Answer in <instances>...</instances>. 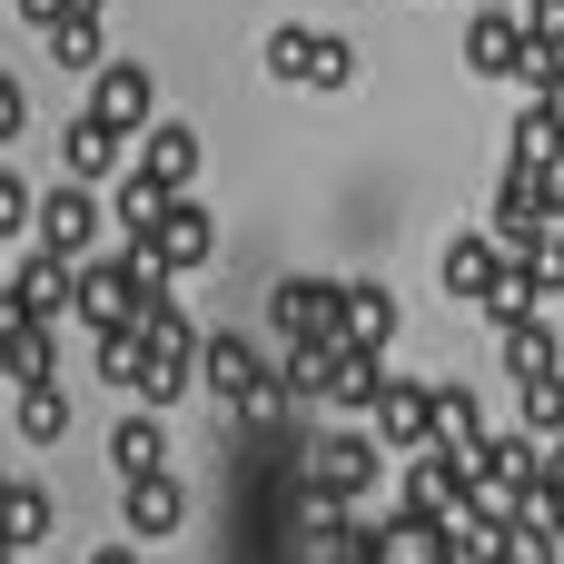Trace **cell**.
I'll list each match as a JSON object with an SVG mask.
<instances>
[{
    "mask_svg": "<svg viewBox=\"0 0 564 564\" xmlns=\"http://www.w3.org/2000/svg\"><path fill=\"white\" fill-rule=\"evenodd\" d=\"M0 248H10V238H0Z\"/></svg>",
    "mask_w": 564,
    "mask_h": 564,
    "instance_id": "60d3db41",
    "label": "cell"
},
{
    "mask_svg": "<svg viewBox=\"0 0 564 564\" xmlns=\"http://www.w3.org/2000/svg\"><path fill=\"white\" fill-rule=\"evenodd\" d=\"M20 119H30V99H20V79L0 69V139H20Z\"/></svg>",
    "mask_w": 564,
    "mask_h": 564,
    "instance_id": "d6a6232c",
    "label": "cell"
},
{
    "mask_svg": "<svg viewBox=\"0 0 564 564\" xmlns=\"http://www.w3.org/2000/svg\"><path fill=\"white\" fill-rule=\"evenodd\" d=\"M496 337H506V377H516V387H525V377H564V347H555L545 317H506Z\"/></svg>",
    "mask_w": 564,
    "mask_h": 564,
    "instance_id": "ac0fdd59",
    "label": "cell"
},
{
    "mask_svg": "<svg viewBox=\"0 0 564 564\" xmlns=\"http://www.w3.org/2000/svg\"><path fill=\"white\" fill-rule=\"evenodd\" d=\"M89 109H99L119 139H139V119L159 109V79H149V59H99V69H89Z\"/></svg>",
    "mask_w": 564,
    "mask_h": 564,
    "instance_id": "ba28073f",
    "label": "cell"
},
{
    "mask_svg": "<svg viewBox=\"0 0 564 564\" xmlns=\"http://www.w3.org/2000/svg\"><path fill=\"white\" fill-rule=\"evenodd\" d=\"M268 327L337 347V337H347V288H337V278H278V288H268Z\"/></svg>",
    "mask_w": 564,
    "mask_h": 564,
    "instance_id": "5b68a950",
    "label": "cell"
},
{
    "mask_svg": "<svg viewBox=\"0 0 564 564\" xmlns=\"http://www.w3.org/2000/svg\"><path fill=\"white\" fill-rule=\"evenodd\" d=\"M10 10H20V20H30V30H50V20H59V10H69V0H10Z\"/></svg>",
    "mask_w": 564,
    "mask_h": 564,
    "instance_id": "836d02e7",
    "label": "cell"
},
{
    "mask_svg": "<svg viewBox=\"0 0 564 564\" xmlns=\"http://www.w3.org/2000/svg\"><path fill=\"white\" fill-rule=\"evenodd\" d=\"M10 377H59V317H20V337H10Z\"/></svg>",
    "mask_w": 564,
    "mask_h": 564,
    "instance_id": "484cf974",
    "label": "cell"
},
{
    "mask_svg": "<svg viewBox=\"0 0 564 564\" xmlns=\"http://www.w3.org/2000/svg\"><path fill=\"white\" fill-rule=\"evenodd\" d=\"M40 40H50V59H59V69H99V20H89V10H59Z\"/></svg>",
    "mask_w": 564,
    "mask_h": 564,
    "instance_id": "d4e9b609",
    "label": "cell"
},
{
    "mask_svg": "<svg viewBox=\"0 0 564 564\" xmlns=\"http://www.w3.org/2000/svg\"><path fill=\"white\" fill-rule=\"evenodd\" d=\"M516 159H525V169H564V119L545 109V99L516 119Z\"/></svg>",
    "mask_w": 564,
    "mask_h": 564,
    "instance_id": "4316f807",
    "label": "cell"
},
{
    "mask_svg": "<svg viewBox=\"0 0 564 564\" xmlns=\"http://www.w3.org/2000/svg\"><path fill=\"white\" fill-rule=\"evenodd\" d=\"M436 268H446V297H476V307H486L496 278H506V238H446Z\"/></svg>",
    "mask_w": 564,
    "mask_h": 564,
    "instance_id": "5bb4252c",
    "label": "cell"
},
{
    "mask_svg": "<svg viewBox=\"0 0 564 564\" xmlns=\"http://www.w3.org/2000/svg\"><path fill=\"white\" fill-rule=\"evenodd\" d=\"M516 397H525V436H545V446H555V436H564V377H525Z\"/></svg>",
    "mask_w": 564,
    "mask_h": 564,
    "instance_id": "f546056e",
    "label": "cell"
},
{
    "mask_svg": "<svg viewBox=\"0 0 564 564\" xmlns=\"http://www.w3.org/2000/svg\"><path fill=\"white\" fill-rule=\"evenodd\" d=\"M10 288H20V307H30V317H69V307H79V258L40 248V258H20V278H10Z\"/></svg>",
    "mask_w": 564,
    "mask_h": 564,
    "instance_id": "7c38bea8",
    "label": "cell"
},
{
    "mask_svg": "<svg viewBox=\"0 0 564 564\" xmlns=\"http://www.w3.org/2000/svg\"><path fill=\"white\" fill-rule=\"evenodd\" d=\"M377 446H387V436H357V426L317 436V446H307V486H317V496H337V506H347V496H367V486H377Z\"/></svg>",
    "mask_w": 564,
    "mask_h": 564,
    "instance_id": "52a82bcc",
    "label": "cell"
},
{
    "mask_svg": "<svg viewBox=\"0 0 564 564\" xmlns=\"http://www.w3.org/2000/svg\"><path fill=\"white\" fill-rule=\"evenodd\" d=\"M486 564H535V555H525V545H506V555H486Z\"/></svg>",
    "mask_w": 564,
    "mask_h": 564,
    "instance_id": "8d00e7d4",
    "label": "cell"
},
{
    "mask_svg": "<svg viewBox=\"0 0 564 564\" xmlns=\"http://www.w3.org/2000/svg\"><path fill=\"white\" fill-rule=\"evenodd\" d=\"M486 436V416H476V387L456 377V387H436V446H476Z\"/></svg>",
    "mask_w": 564,
    "mask_h": 564,
    "instance_id": "83f0119b",
    "label": "cell"
},
{
    "mask_svg": "<svg viewBox=\"0 0 564 564\" xmlns=\"http://www.w3.org/2000/svg\"><path fill=\"white\" fill-rule=\"evenodd\" d=\"M139 169H149L159 188H188V178H198V129H149Z\"/></svg>",
    "mask_w": 564,
    "mask_h": 564,
    "instance_id": "cb8c5ba5",
    "label": "cell"
},
{
    "mask_svg": "<svg viewBox=\"0 0 564 564\" xmlns=\"http://www.w3.org/2000/svg\"><path fill=\"white\" fill-rule=\"evenodd\" d=\"M149 367H159L149 327H109V337H99V377H109L119 397H139V387H149Z\"/></svg>",
    "mask_w": 564,
    "mask_h": 564,
    "instance_id": "44dd1931",
    "label": "cell"
},
{
    "mask_svg": "<svg viewBox=\"0 0 564 564\" xmlns=\"http://www.w3.org/2000/svg\"><path fill=\"white\" fill-rule=\"evenodd\" d=\"M268 69H278L288 89H347V79H357V50H347L337 30L288 20V30H268Z\"/></svg>",
    "mask_w": 564,
    "mask_h": 564,
    "instance_id": "7a4b0ae2",
    "label": "cell"
},
{
    "mask_svg": "<svg viewBox=\"0 0 564 564\" xmlns=\"http://www.w3.org/2000/svg\"><path fill=\"white\" fill-rule=\"evenodd\" d=\"M0 564H20V555H10V545H0Z\"/></svg>",
    "mask_w": 564,
    "mask_h": 564,
    "instance_id": "ab89813d",
    "label": "cell"
},
{
    "mask_svg": "<svg viewBox=\"0 0 564 564\" xmlns=\"http://www.w3.org/2000/svg\"><path fill=\"white\" fill-rule=\"evenodd\" d=\"M109 466H119V476H159V466H169V426H159V406H129V416H119Z\"/></svg>",
    "mask_w": 564,
    "mask_h": 564,
    "instance_id": "2e32d148",
    "label": "cell"
},
{
    "mask_svg": "<svg viewBox=\"0 0 564 564\" xmlns=\"http://www.w3.org/2000/svg\"><path fill=\"white\" fill-rule=\"evenodd\" d=\"M347 337H367V347L397 337V288L387 278H347Z\"/></svg>",
    "mask_w": 564,
    "mask_h": 564,
    "instance_id": "603a6c76",
    "label": "cell"
},
{
    "mask_svg": "<svg viewBox=\"0 0 564 564\" xmlns=\"http://www.w3.org/2000/svg\"><path fill=\"white\" fill-rule=\"evenodd\" d=\"M317 564H387V535H377V525H347V516H337V525L317 535Z\"/></svg>",
    "mask_w": 564,
    "mask_h": 564,
    "instance_id": "f1b7e54d",
    "label": "cell"
},
{
    "mask_svg": "<svg viewBox=\"0 0 564 564\" xmlns=\"http://www.w3.org/2000/svg\"><path fill=\"white\" fill-rule=\"evenodd\" d=\"M169 198H178V188H159L149 169H129V178L109 188V218H119V238H159V218H169Z\"/></svg>",
    "mask_w": 564,
    "mask_h": 564,
    "instance_id": "ffe728a7",
    "label": "cell"
},
{
    "mask_svg": "<svg viewBox=\"0 0 564 564\" xmlns=\"http://www.w3.org/2000/svg\"><path fill=\"white\" fill-rule=\"evenodd\" d=\"M387 347H367V337H347L337 347V377H327V406H347V416H367L377 406V387H387V367H377Z\"/></svg>",
    "mask_w": 564,
    "mask_h": 564,
    "instance_id": "9a60e30c",
    "label": "cell"
},
{
    "mask_svg": "<svg viewBox=\"0 0 564 564\" xmlns=\"http://www.w3.org/2000/svg\"><path fill=\"white\" fill-rule=\"evenodd\" d=\"M10 486H20V476H10V466H0V496H10Z\"/></svg>",
    "mask_w": 564,
    "mask_h": 564,
    "instance_id": "f35d334b",
    "label": "cell"
},
{
    "mask_svg": "<svg viewBox=\"0 0 564 564\" xmlns=\"http://www.w3.org/2000/svg\"><path fill=\"white\" fill-rule=\"evenodd\" d=\"M89 564H139V545H99V555H89Z\"/></svg>",
    "mask_w": 564,
    "mask_h": 564,
    "instance_id": "e575fe53",
    "label": "cell"
},
{
    "mask_svg": "<svg viewBox=\"0 0 564 564\" xmlns=\"http://www.w3.org/2000/svg\"><path fill=\"white\" fill-rule=\"evenodd\" d=\"M188 367H198V357H159V367H149V387H139V406H178Z\"/></svg>",
    "mask_w": 564,
    "mask_h": 564,
    "instance_id": "1f68e13d",
    "label": "cell"
},
{
    "mask_svg": "<svg viewBox=\"0 0 564 564\" xmlns=\"http://www.w3.org/2000/svg\"><path fill=\"white\" fill-rule=\"evenodd\" d=\"M198 387H208L228 416H278V406H288V377H268V367H258V347H248V337H228V327L198 347Z\"/></svg>",
    "mask_w": 564,
    "mask_h": 564,
    "instance_id": "6da1fadb",
    "label": "cell"
},
{
    "mask_svg": "<svg viewBox=\"0 0 564 564\" xmlns=\"http://www.w3.org/2000/svg\"><path fill=\"white\" fill-rule=\"evenodd\" d=\"M40 248H59V258H89L99 248V188L89 178H59V188H40Z\"/></svg>",
    "mask_w": 564,
    "mask_h": 564,
    "instance_id": "8992f818",
    "label": "cell"
},
{
    "mask_svg": "<svg viewBox=\"0 0 564 564\" xmlns=\"http://www.w3.org/2000/svg\"><path fill=\"white\" fill-rule=\"evenodd\" d=\"M119 516H129V535H139V545H159V535H178V525H188V486H178L169 466H159V476H129Z\"/></svg>",
    "mask_w": 564,
    "mask_h": 564,
    "instance_id": "30bf717a",
    "label": "cell"
},
{
    "mask_svg": "<svg viewBox=\"0 0 564 564\" xmlns=\"http://www.w3.org/2000/svg\"><path fill=\"white\" fill-rule=\"evenodd\" d=\"M149 268L119 248V258H99V268H79V317H89V337H109V327H139V307H149Z\"/></svg>",
    "mask_w": 564,
    "mask_h": 564,
    "instance_id": "277c9868",
    "label": "cell"
},
{
    "mask_svg": "<svg viewBox=\"0 0 564 564\" xmlns=\"http://www.w3.org/2000/svg\"><path fill=\"white\" fill-rule=\"evenodd\" d=\"M535 99H545V109H555V119H564V69H555V79H545V89H535Z\"/></svg>",
    "mask_w": 564,
    "mask_h": 564,
    "instance_id": "d590c367",
    "label": "cell"
},
{
    "mask_svg": "<svg viewBox=\"0 0 564 564\" xmlns=\"http://www.w3.org/2000/svg\"><path fill=\"white\" fill-rule=\"evenodd\" d=\"M30 218H40V188H30V178H10V169H0V238H20V228H30Z\"/></svg>",
    "mask_w": 564,
    "mask_h": 564,
    "instance_id": "4dcf8cb0",
    "label": "cell"
},
{
    "mask_svg": "<svg viewBox=\"0 0 564 564\" xmlns=\"http://www.w3.org/2000/svg\"><path fill=\"white\" fill-rule=\"evenodd\" d=\"M20 436L30 446H59L69 436V387L59 377H20Z\"/></svg>",
    "mask_w": 564,
    "mask_h": 564,
    "instance_id": "7402d4cb",
    "label": "cell"
},
{
    "mask_svg": "<svg viewBox=\"0 0 564 564\" xmlns=\"http://www.w3.org/2000/svg\"><path fill=\"white\" fill-rule=\"evenodd\" d=\"M367 416H377L387 446H436V387H416V377H387Z\"/></svg>",
    "mask_w": 564,
    "mask_h": 564,
    "instance_id": "9c48e42d",
    "label": "cell"
},
{
    "mask_svg": "<svg viewBox=\"0 0 564 564\" xmlns=\"http://www.w3.org/2000/svg\"><path fill=\"white\" fill-rule=\"evenodd\" d=\"M109 159H119V129H109L99 109H79V119L59 129V169H69V178H109Z\"/></svg>",
    "mask_w": 564,
    "mask_h": 564,
    "instance_id": "d6986e66",
    "label": "cell"
},
{
    "mask_svg": "<svg viewBox=\"0 0 564 564\" xmlns=\"http://www.w3.org/2000/svg\"><path fill=\"white\" fill-rule=\"evenodd\" d=\"M50 535H59L50 486H10V496H0V545H10V555H30V545H50Z\"/></svg>",
    "mask_w": 564,
    "mask_h": 564,
    "instance_id": "e0dca14e",
    "label": "cell"
},
{
    "mask_svg": "<svg viewBox=\"0 0 564 564\" xmlns=\"http://www.w3.org/2000/svg\"><path fill=\"white\" fill-rule=\"evenodd\" d=\"M377 535H387V564H466V555H456V535H446L436 516H416V506L377 516Z\"/></svg>",
    "mask_w": 564,
    "mask_h": 564,
    "instance_id": "4fadbf2b",
    "label": "cell"
},
{
    "mask_svg": "<svg viewBox=\"0 0 564 564\" xmlns=\"http://www.w3.org/2000/svg\"><path fill=\"white\" fill-rule=\"evenodd\" d=\"M69 10H89V20H99V10H109V0H69Z\"/></svg>",
    "mask_w": 564,
    "mask_h": 564,
    "instance_id": "74e56055",
    "label": "cell"
},
{
    "mask_svg": "<svg viewBox=\"0 0 564 564\" xmlns=\"http://www.w3.org/2000/svg\"><path fill=\"white\" fill-rule=\"evenodd\" d=\"M129 258L149 268V278H178V268H218V218L178 188L169 198V218H159V238H129Z\"/></svg>",
    "mask_w": 564,
    "mask_h": 564,
    "instance_id": "3957f363",
    "label": "cell"
},
{
    "mask_svg": "<svg viewBox=\"0 0 564 564\" xmlns=\"http://www.w3.org/2000/svg\"><path fill=\"white\" fill-rule=\"evenodd\" d=\"M466 69L516 79V69H525V10H476V20H466Z\"/></svg>",
    "mask_w": 564,
    "mask_h": 564,
    "instance_id": "8fae6325",
    "label": "cell"
}]
</instances>
